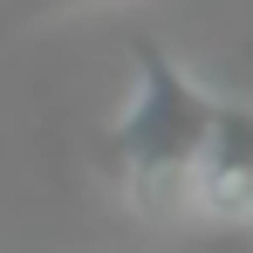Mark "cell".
I'll return each instance as SVG.
<instances>
[{"mask_svg": "<svg viewBox=\"0 0 253 253\" xmlns=\"http://www.w3.org/2000/svg\"><path fill=\"white\" fill-rule=\"evenodd\" d=\"M212 103L165 48H130V96L110 124V178L137 212H178L192 192V165L206 151Z\"/></svg>", "mask_w": 253, "mask_h": 253, "instance_id": "1", "label": "cell"}, {"mask_svg": "<svg viewBox=\"0 0 253 253\" xmlns=\"http://www.w3.org/2000/svg\"><path fill=\"white\" fill-rule=\"evenodd\" d=\"M185 212L226 219V226L253 219V103H212V130L192 165Z\"/></svg>", "mask_w": 253, "mask_h": 253, "instance_id": "2", "label": "cell"}]
</instances>
